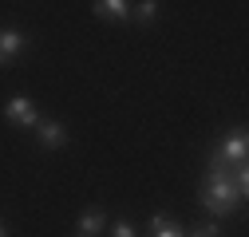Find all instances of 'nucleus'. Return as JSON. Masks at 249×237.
<instances>
[{"mask_svg":"<svg viewBox=\"0 0 249 237\" xmlns=\"http://www.w3.org/2000/svg\"><path fill=\"white\" fill-rule=\"evenodd\" d=\"M24 32H16V28H0V64H12V59L24 51Z\"/></svg>","mask_w":249,"mask_h":237,"instance_id":"nucleus-4","label":"nucleus"},{"mask_svg":"<svg viewBox=\"0 0 249 237\" xmlns=\"http://www.w3.org/2000/svg\"><path fill=\"white\" fill-rule=\"evenodd\" d=\"M241 190L233 182V166H213L210 162V174H206V182H202V205L213 214V218H230L237 205H241Z\"/></svg>","mask_w":249,"mask_h":237,"instance_id":"nucleus-1","label":"nucleus"},{"mask_svg":"<svg viewBox=\"0 0 249 237\" xmlns=\"http://www.w3.org/2000/svg\"><path fill=\"white\" fill-rule=\"evenodd\" d=\"M0 237H8V229H4V225H0Z\"/></svg>","mask_w":249,"mask_h":237,"instance_id":"nucleus-12","label":"nucleus"},{"mask_svg":"<svg viewBox=\"0 0 249 237\" xmlns=\"http://www.w3.org/2000/svg\"><path fill=\"white\" fill-rule=\"evenodd\" d=\"M79 237H83V233H79Z\"/></svg>","mask_w":249,"mask_h":237,"instance_id":"nucleus-13","label":"nucleus"},{"mask_svg":"<svg viewBox=\"0 0 249 237\" xmlns=\"http://www.w3.org/2000/svg\"><path fill=\"white\" fill-rule=\"evenodd\" d=\"M36 131H40V142L48 146V151H55V146H64V142H68V131L59 127V123H52V118H40V127H36Z\"/></svg>","mask_w":249,"mask_h":237,"instance_id":"nucleus-6","label":"nucleus"},{"mask_svg":"<svg viewBox=\"0 0 249 237\" xmlns=\"http://www.w3.org/2000/svg\"><path fill=\"white\" fill-rule=\"evenodd\" d=\"M245 146H249V138H245V131H233L230 138H222V146L213 151V166H241L245 162Z\"/></svg>","mask_w":249,"mask_h":237,"instance_id":"nucleus-3","label":"nucleus"},{"mask_svg":"<svg viewBox=\"0 0 249 237\" xmlns=\"http://www.w3.org/2000/svg\"><path fill=\"white\" fill-rule=\"evenodd\" d=\"M150 237H182V229H178L170 218L154 214V218H150Z\"/></svg>","mask_w":249,"mask_h":237,"instance_id":"nucleus-8","label":"nucleus"},{"mask_svg":"<svg viewBox=\"0 0 249 237\" xmlns=\"http://www.w3.org/2000/svg\"><path fill=\"white\" fill-rule=\"evenodd\" d=\"M95 16L111 20V24H123V20H131V4L127 0H95Z\"/></svg>","mask_w":249,"mask_h":237,"instance_id":"nucleus-5","label":"nucleus"},{"mask_svg":"<svg viewBox=\"0 0 249 237\" xmlns=\"http://www.w3.org/2000/svg\"><path fill=\"white\" fill-rule=\"evenodd\" d=\"M190 237H217V221H206V225H198Z\"/></svg>","mask_w":249,"mask_h":237,"instance_id":"nucleus-10","label":"nucleus"},{"mask_svg":"<svg viewBox=\"0 0 249 237\" xmlns=\"http://www.w3.org/2000/svg\"><path fill=\"white\" fill-rule=\"evenodd\" d=\"M135 16H139V24H150L154 16H159V4H154V0H142V4L135 8Z\"/></svg>","mask_w":249,"mask_h":237,"instance_id":"nucleus-9","label":"nucleus"},{"mask_svg":"<svg viewBox=\"0 0 249 237\" xmlns=\"http://www.w3.org/2000/svg\"><path fill=\"white\" fill-rule=\"evenodd\" d=\"M103 225H107V214L99 210V205H91V210L79 214V233H83V237H95Z\"/></svg>","mask_w":249,"mask_h":237,"instance_id":"nucleus-7","label":"nucleus"},{"mask_svg":"<svg viewBox=\"0 0 249 237\" xmlns=\"http://www.w3.org/2000/svg\"><path fill=\"white\" fill-rule=\"evenodd\" d=\"M4 118H8L12 127H24V131H36V127H40V111H36V103L24 99V95H16V99L4 103Z\"/></svg>","mask_w":249,"mask_h":237,"instance_id":"nucleus-2","label":"nucleus"},{"mask_svg":"<svg viewBox=\"0 0 249 237\" xmlns=\"http://www.w3.org/2000/svg\"><path fill=\"white\" fill-rule=\"evenodd\" d=\"M115 237H139V233H135L131 221H119V225H115Z\"/></svg>","mask_w":249,"mask_h":237,"instance_id":"nucleus-11","label":"nucleus"}]
</instances>
